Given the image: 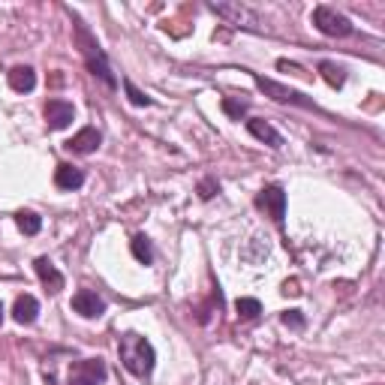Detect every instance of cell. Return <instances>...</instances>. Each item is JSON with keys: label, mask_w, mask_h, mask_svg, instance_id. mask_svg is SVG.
I'll list each match as a JSON object with an SVG mask.
<instances>
[{"label": "cell", "mask_w": 385, "mask_h": 385, "mask_svg": "<svg viewBox=\"0 0 385 385\" xmlns=\"http://www.w3.org/2000/svg\"><path fill=\"white\" fill-rule=\"evenodd\" d=\"M117 355H121V364L126 370L133 373V377H151L154 373V364H157V352H154V343L148 337L136 334V331H126L121 334V341H117Z\"/></svg>", "instance_id": "obj_1"}, {"label": "cell", "mask_w": 385, "mask_h": 385, "mask_svg": "<svg viewBox=\"0 0 385 385\" xmlns=\"http://www.w3.org/2000/svg\"><path fill=\"white\" fill-rule=\"evenodd\" d=\"M76 42H79V49H81V58H85L90 76H97L106 88H117V79H115V72H112V63H108L103 45L97 42V36L90 33L88 27L79 22V18H76Z\"/></svg>", "instance_id": "obj_2"}, {"label": "cell", "mask_w": 385, "mask_h": 385, "mask_svg": "<svg viewBox=\"0 0 385 385\" xmlns=\"http://www.w3.org/2000/svg\"><path fill=\"white\" fill-rule=\"evenodd\" d=\"M310 22H313L316 31L325 33V36H350L355 31L350 18H346L343 13H337V9H331V6H316L313 15H310Z\"/></svg>", "instance_id": "obj_3"}, {"label": "cell", "mask_w": 385, "mask_h": 385, "mask_svg": "<svg viewBox=\"0 0 385 385\" xmlns=\"http://www.w3.org/2000/svg\"><path fill=\"white\" fill-rule=\"evenodd\" d=\"M256 85H259L262 94H268L271 99H277V103H292V106H301V108H316V103L310 97H304L301 90H292L286 85H280V81L274 79H265V76H253Z\"/></svg>", "instance_id": "obj_4"}, {"label": "cell", "mask_w": 385, "mask_h": 385, "mask_svg": "<svg viewBox=\"0 0 385 385\" xmlns=\"http://www.w3.org/2000/svg\"><path fill=\"white\" fill-rule=\"evenodd\" d=\"M211 13H217L220 18H226L229 24H238V27H250V31H262V18L253 13V9H247L241 3H211L208 6Z\"/></svg>", "instance_id": "obj_5"}, {"label": "cell", "mask_w": 385, "mask_h": 385, "mask_svg": "<svg viewBox=\"0 0 385 385\" xmlns=\"http://www.w3.org/2000/svg\"><path fill=\"white\" fill-rule=\"evenodd\" d=\"M256 208L268 211L274 223L283 226V220H286V190H283L280 184L262 187V190H259V196H256Z\"/></svg>", "instance_id": "obj_6"}, {"label": "cell", "mask_w": 385, "mask_h": 385, "mask_svg": "<svg viewBox=\"0 0 385 385\" xmlns=\"http://www.w3.org/2000/svg\"><path fill=\"white\" fill-rule=\"evenodd\" d=\"M106 379V364L99 359H79L69 364V385H99Z\"/></svg>", "instance_id": "obj_7"}, {"label": "cell", "mask_w": 385, "mask_h": 385, "mask_svg": "<svg viewBox=\"0 0 385 385\" xmlns=\"http://www.w3.org/2000/svg\"><path fill=\"white\" fill-rule=\"evenodd\" d=\"M76 121V108L67 99H49L45 103V124L49 130H67V126Z\"/></svg>", "instance_id": "obj_8"}, {"label": "cell", "mask_w": 385, "mask_h": 385, "mask_svg": "<svg viewBox=\"0 0 385 385\" xmlns=\"http://www.w3.org/2000/svg\"><path fill=\"white\" fill-rule=\"evenodd\" d=\"M72 310H76L79 316H85V319H99L106 313V301L97 295V292H90V289H79L76 295H72Z\"/></svg>", "instance_id": "obj_9"}, {"label": "cell", "mask_w": 385, "mask_h": 385, "mask_svg": "<svg viewBox=\"0 0 385 385\" xmlns=\"http://www.w3.org/2000/svg\"><path fill=\"white\" fill-rule=\"evenodd\" d=\"M99 145H103V133H99L97 126H85V130H79L67 142V151H72V154H94Z\"/></svg>", "instance_id": "obj_10"}, {"label": "cell", "mask_w": 385, "mask_h": 385, "mask_svg": "<svg viewBox=\"0 0 385 385\" xmlns=\"http://www.w3.org/2000/svg\"><path fill=\"white\" fill-rule=\"evenodd\" d=\"M36 316H40V301L33 295H18L13 304V319L18 325H33Z\"/></svg>", "instance_id": "obj_11"}, {"label": "cell", "mask_w": 385, "mask_h": 385, "mask_svg": "<svg viewBox=\"0 0 385 385\" xmlns=\"http://www.w3.org/2000/svg\"><path fill=\"white\" fill-rule=\"evenodd\" d=\"M247 130H250V136H256L259 142L268 145V148H283V136L274 130L268 121H262V117H250V121H247Z\"/></svg>", "instance_id": "obj_12"}, {"label": "cell", "mask_w": 385, "mask_h": 385, "mask_svg": "<svg viewBox=\"0 0 385 385\" xmlns=\"http://www.w3.org/2000/svg\"><path fill=\"white\" fill-rule=\"evenodd\" d=\"M9 88H13L15 94H31L36 88V72L31 67H24V63H18V67L9 69Z\"/></svg>", "instance_id": "obj_13"}, {"label": "cell", "mask_w": 385, "mask_h": 385, "mask_svg": "<svg viewBox=\"0 0 385 385\" xmlns=\"http://www.w3.org/2000/svg\"><path fill=\"white\" fill-rule=\"evenodd\" d=\"M36 274H40V280L49 286V292H60L63 289V274L54 268L49 256H40V259H36Z\"/></svg>", "instance_id": "obj_14"}, {"label": "cell", "mask_w": 385, "mask_h": 385, "mask_svg": "<svg viewBox=\"0 0 385 385\" xmlns=\"http://www.w3.org/2000/svg\"><path fill=\"white\" fill-rule=\"evenodd\" d=\"M54 184H58L60 190H79L81 184H85V172L69 166V163H60L58 172H54Z\"/></svg>", "instance_id": "obj_15"}, {"label": "cell", "mask_w": 385, "mask_h": 385, "mask_svg": "<svg viewBox=\"0 0 385 385\" xmlns=\"http://www.w3.org/2000/svg\"><path fill=\"white\" fill-rule=\"evenodd\" d=\"M319 72H322V79H325L331 88H343V81H346V69L341 67V63H334V60H322V63H319Z\"/></svg>", "instance_id": "obj_16"}, {"label": "cell", "mask_w": 385, "mask_h": 385, "mask_svg": "<svg viewBox=\"0 0 385 385\" xmlns=\"http://www.w3.org/2000/svg\"><path fill=\"white\" fill-rule=\"evenodd\" d=\"M130 250H133V256H136V259H139L142 265H151V262H154V244H151L148 235H136L133 244H130Z\"/></svg>", "instance_id": "obj_17"}, {"label": "cell", "mask_w": 385, "mask_h": 385, "mask_svg": "<svg viewBox=\"0 0 385 385\" xmlns=\"http://www.w3.org/2000/svg\"><path fill=\"white\" fill-rule=\"evenodd\" d=\"M15 223H18V229H22L24 235H40L42 217L33 214V211H18V214H15Z\"/></svg>", "instance_id": "obj_18"}, {"label": "cell", "mask_w": 385, "mask_h": 385, "mask_svg": "<svg viewBox=\"0 0 385 385\" xmlns=\"http://www.w3.org/2000/svg\"><path fill=\"white\" fill-rule=\"evenodd\" d=\"M235 310H238V316H241V319H256L262 313V304H259V298H238Z\"/></svg>", "instance_id": "obj_19"}, {"label": "cell", "mask_w": 385, "mask_h": 385, "mask_svg": "<svg viewBox=\"0 0 385 385\" xmlns=\"http://www.w3.org/2000/svg\"><path fill=\"white\" fill-rule=\"evenodd\" d=\"M124 90H126V97H130V103H133V106H154V99H151L148 94H142V90L136 88L130 79H124Z\"/></svg>", "instance_id": "obj_20"}, {"label": "cell", "mask_w": 385, "mask_h": 385, "mask_svg": "<svg viewBox=\"0 0 385 385\" xmlns=\"http://www.w3.org/2000/svg\"><path fill=\"white\" fill-rule=\"evenodd\" d=\"M223 112L232 117V121H241V117L247 115V103L241 99V103H238V99H232V97H226L223 99Z\"/></svg>", "instance_id": "obj_21"}, {"label": "cell", "mask_w": 385, "mask_h": 385, "mask_svg": "<svg viewBox=\"0 0 385 385\" xmlns=\"http://www.w3.org/2000/svg\"><path fill=\"white\" fill-rule=\"evenodd\" d=\"M214 192H220V181H214V178H205V181H202V184H199V196H202V199H211V196H214Z\"/></svg>", "instance_id": "obj_22"}, {"label": "cell", "mask_w": 385, "mask_h": 385, "mask_svg": "<svg viewBox=\"0 0 385 385\" xmlns=\"http://www.w3.org/2000/svg\"><path fill=\"white\" fill-rule=\"evenodd\" d=\"M283 325H289V328H304V316H301V310H286V313H283Z\"/></svg>", "instance_id": "obj_23"}, {"label": "cell", "mask_w": 385, "mask_h": 385, "mask_svg": "<svg viewBox=\"0 0 385 385\" xmlns=\"http://www.w3.org/2000/svg\"><path fill=\"white\" fill-rule=\"evenodd\" d=\"M277 69H283V72H295V76H301V72H304V69L298 67V63H289V60H277Z\"/></svg>", "instance_id": "obj_24"}, {"label": "cell", "mask_w": 385, "mask_h": 385, "mask_svg": "<svg viewBox=\"0 0 385 385\" xmlns=\"http://www.w3.org/2000/svg\"><path fill=\"white\" fill-rule=\"evenodd\" d=\"M0 322H3V304H0Z\"/></svg>", "instance_id": "obj_25"}]
</instances>
